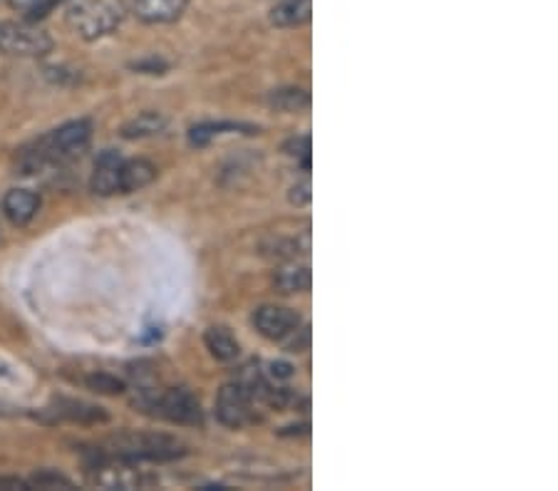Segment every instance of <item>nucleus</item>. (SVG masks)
I'll list each match as a JSON object with an SVG mask.
<instances>
[{
	"instance_id": "nucleus-3",
	"label": "nucleus",
	"mask_w": 558,
	"mask_h": 491,
	"mask_svg": "<svg viewBox=\"0 0 558 491\" xmlns=\"http://www.w3.org/2000/svg\"><path fill=\"white\" fill-rule=\"evenodd\" d=\"M65 15L80 38L97 40L120 28L124 8L120 0H67Z\"/></svg>"
},
{
	"instance_id": "nucleus-10",
	"label": "nucleus",
	"mask_w": 558,
	"mask_h": 491,
	"mask_svg": "<svg viewBox=\"0 0 558 491\" xmlns=\"http://www.w3.org/2000/svg\"><path fill=\"white\" fill-rule=\"evenodd\" d=\"M40 209V196L30 189H10L0 201V211L13 226H28Z\"/></svg>"
},
{
	"instance_id": "nucleus-23",
	"label": "nucleus",
	"mask_w": 558,
	"mask_h": 491,
	"mask_svg": "<svg viewBox=\"0 0 558 491\" xmlns=\"http://www.w3.org/2000/svg\"><path fill=\"white\" fill-rule=\"evenodd\" d=\"M310 182L308 179H303L301 184H296L291 189V194H288V199H291V204H296V206H306L310 204Z\"/></svg>"
},
{
	"instance_id": "nucleus-15",
	"label": "nucleus",
	"mask_w": 558,
	"mask_h": 491,
	"mask_svg": "<svg viewBox=\"0 0 558 491\" xmlns=\"http://www.w3.org/2000/svg\"><path fill=\"white\" fill-rule=\"evenodd\" d=\"M313 15V0H283L271 10V23L278 28H301Z\"/></svg>"
},
{
	"instance_id": "nucleus-6",
	"label": "nucleus",
	"mask_w": 558,
	"mask_h": 491,
	"mask_svg": "<svg viewBox=\"0 0 558 491\" xmlns=\"http://www.w3.org/2000/svg\"><path fill=\"white\" fill-rule=\"evenodd\" d=\"M53 40L38 25L28 20H3L0 23V53L20 55V58H40L50 53Z\"/></svg>"
},
{
	"instance_id": "nucleus-25",
	"label": "nucleus",
	"mask_w": 558,
	"mask_h": 491,
	"mask_svg": "<svg viewBox=\"0 0 558 491\" xmlns=\"http://www.w3.org/2000/svg\"><path fill=\"white\" fill-rule=\"evenodd\" d=\"M271 375L273 377H281V380H286V377L293 375V368L288 363H273L271 365Z\"/></svg>"
},
{
	"instance_id": "nucleus-11",
	"label": "nucleus",
	"mask_w": 558,
	"mask_h": 491,
	"mask_svg": "<svg viewBox=\"0 0 558 491\" xmlns=\"http://www.w3.org/2000/svg\"><path fill=\"white\" fill-rule=\"evenodd\" d=\"M186 5L189 0H134V13L144 23H172L184 13Z\"/></svg>"
},
{
	"instance_id": "nucleus-20",
	"label": "nucleus",
	"mask_w": 558,
	"mask_h": 491,
	"mask_svg": "<svg viewBox=\"0 0 558 491\" xmlns=\"http://www.w3.org/2000/svg\"><path fill=\"white\" fill-rule=\"evenodd\" d=\"M28 487L30 489L50 491V489H72V487H75V484H72L67 477H62V474H58V472H50V469H43V472H38V474H35V477L28 479Z\"/></svg>"
},
{
	"instance_id": "nucleus-17",
	"label": "nucleus",
	"mask_w": 558,
	"mask_h": 491,
	"mask_svg": "<svg viewBox=\"0 0 558 491\" xmlns=\"http://www.w3.org/2000/svg\"><path fill=\"white\" fill-rule=\"evenodd\" d=\"M229 132L253 134V132H258V129L251 127V124H241V122H204V124H196V127H191L189 142L194 144V147H206L211 139L221 137V134H229Z\"/></svg>"
},
{
	"instance_id": "nucleus-5",
	"label": "nucleus",
	"mask_w": 558,
	"mask_h": 491,
	"mask_svg": "<svg viewBox=\"0 0 558 491\" xmlns=\"http://www.w3.org/2000/svg\"><path fill=\"white\" fill-rule=\"evenodd\" d=\"M87 484L97 489H147L157 484V477L149 474L147 469H139V462L124 457H112V454H97L92 464L85 469Z\"/></svg>"
},
{
	"instance_id": "nucleus-16",
	"label": "nucleus",
	"mask_w": 558,
	"mask_h": 491,
	"mask_svg": "<svg viewBox=\"0 0 558 491\" xmlns=\"http://www.w3.org/2000/svg\"><path fill=\"white\" fill-rule=\"evenodd\" d=\"M310 281H313V276H310L308 263L296 261L281 266L276 271V276H273V286L281 293H306L310 291Z\"/></svg>"
},
{
	"instance_id": "nucleus-4",
	"label": "nucleus",
	"mask_w": 558,
	"mask_h": 491,
	"mask_svg": "<svg viewBox=\"0 0 558 491\" xmlns=\"http://www.w3.org/2000/svg\"><path fill=\"white\" fill-rule=\"evenodd\" d=\"M144 412L162 420L174 422V425H201L204 422V410L196 395H191L184 387H169V390H144L139 392L137 400Z\"/></svg>"
},
{
	"instance_id": "nucleus-26",
	"label": "nucleus",
	"mask_w": 558,
	"mask_h": 491,
	"mask_svg": "<svg viewBox=\"0 0 558 491\" xmlns=\"http://www.w3.org/2000/svg\"><path fill=\"white\" fill-rule=\"evenodd\" d=\"M5 377H10V368L8 365H0V380H5Z\"/></svg>"
},
{
	"instance_id": "nucleus-18",
	"label": "nucleus",
	"mask_w": 558,
	"mask_h": 491,
	"mask_svg": "<svg viewBox=\"0 0 558 491\" xmlns=\"http://www.w3.org/2000/svg\"><path fill=\"white\" fill-rule=\"evenodd\" d=\"M167 129V120H164L159 112H142L134 120H129L122 127V137L124 139H144V137H154V134H162Z\"/></svg>"
},
{
	"instance_id": "nucleus-2",
	"label": "nucleus",
	"mask_w": 558,
	"mask_h": 491,
	"mask_svg": "<svg viewBox=\"0 0 558 491\" xmlns=\"http://www.w3.org/2000/svg\"><path fill=\"white\" fill-rule=\"evenodd\" d=\"M186 452L179 439L169 434L154 432H120L107 439L105 449L100 454L132 459V462H169V459L182 457Z\"/></svg>"
},
{
	"instance_id": "nucleus-27",
	"label": "nucleus",
	"mask_w": 558,
	"mask_h": 491,
	"mask_svg": "<svg viewBox=\"0 0 558 491\" xmlns=\"http://www.w3.org/2000/svg\"><path fill=\"white\" fill-rule=\"evenodd\" d=\"M0 214H3V211H0ZM0 239H3V224H0Z\"/></svg>"
},
{
	"instance_id": "nucleus-9",
	"label": "nucleus",
	"mask_w": 558,
	"mask_h": 491,
	"mask_svg": "<svg viewBox=\"0 0 558 491\" xmlns=\"http://www.w3.org/2000/svg\"><path fill=\"white\" fill-rule=\"evenodd\" d=\"M122 164H124V157L122 154H117L115 149H107V152H102L100 157H97L95 172H92V179H90L92 191L100 196L120 194Z\"/></svg>"
},
{
	"instance_id": "nucleus-24",
	"label": "nucleus",
	"mask_w": 558,
	"mask_h": 491,
	"mask_svg": "<svg viewBox=\"0 0 558 491\" xmlns=\"http://www.w3.org/2000/svg\"><path fill=\"white\" fill-rule=\"evenodd\" d=\"M0 489L3 491H28V482L18 477H0Z\"/></svg>"
},
{
	"instance_id": "nucleus-12",
	"label": "nucleus",
	"mask_w": 558,
	"mask_h": 491,
	"mask_svg": "<svg viewBox=\"0 0 558 491\" xmlns=\"http://www.w3.org/2000/svg\"><path fill=\"white\" fill-rule=\"evenodd\" d=\"M45 412L55 415V420H70V422H80V425L107 422V412L102 410V407L87 405V402H80V400H58Z\"/></svg>"
},
{
	"instance_id": "nucleus-22",
	"label": "nucleus",
	"mask_w": 558,
	"mask_h": 491,
	"mask_svg": "<svg viewBox=\"0 0 558 491\" xmlns=\"http://www.w3.org/2000/svg\"><path fill=\"white\" fill-rule=\"evenodd\" d=\"M8 3L18 13L28 15V18H38V15H45V10L53 8L58 0H8Z\"/></svg>"
},
{
	"instance_id": "nucleus-14",
	"label": "nucleus",
	"mask_w": 558,
	"mask_h": 491,
	"mask_svg": "<svg viewBox=\"0 0 558 491\" xmlns=\"http://www.w3.org/2000/svg\"><path fill=\"white\" fill-rule=\"evenodd\" d=\"M157 179V167L147 159H124L122 177H120V194H132V191L144 189Z\"/></svg>"
},
{
	"instance_id": "nucleus-19",
	"label": "nucleus",
	"mask_w": 558,
	"mask_h": 491,
	"mask_svg": "<svg viewBox=\"0 0 558 491\" xmlns=\"http://www.w3.org/2000/svg\"><path fill=\"white\" fill-rule=\"evenodd\" d=\"M271 105L281 112H301L310 107V95L301 87H283V90L273 92Z\"/></svg>"
},
{
	"instance_id": "nucleus-21",
	"label": "nucleus",
	"mask_w": 558,
	"mask_h": 491,
	"mask_svg": "<svg viewBox=\"0 0 558 491\" xmlns=\"http://www.w3.org/2000/svg\"><path fill=\"white\" fill-rule=\"evenodd\" d=\"M87 387H92L95 392H105V395H120V392H124V382L112 375H105V372L87 377Z\"/></svg>"
},
{
	"instance_id": "nucleus-8",
	"label": "nucleus",
	"mask_w": 558,
	"mask_h": 491,
	"mask_svg": "<svg viewBox=\"0 0 558 491\" xmlns=\"http://www.w3.org/2000/svg\"><path fill=\"white\" fill-rule=\"evenodd\" d=\"M253 325L263 338L273 340V343H286L301 328L303 318L293 308L263 306L253 313Z\"/></svg>"
},
{
	"instance_id": "nucleus-1",
	"label": "nucleus",
	"mask_w": 558,
	"mask_h": 491,
	"mask_svg": "<svg viewBox=\"0 0 558 491\" xmlns=\"http://www.w3.org/2000/svg\"><path fill=\"white\" fill-rule=\"evenodd\" d=\"M92 139V124L87 120H72L45 134L30 149H23L18 159L20 174H35L45 167L72 162L80 157Z\"/></svg>"
},
{
	"instance_id": "nucleus-7",
	"label": "nucleus",
	"mask_w": 558,
	"mask_h": 491,
	"mask_svg": "<svg viewBox=\"0 0 558 491\" xmlns=\"http://www.w3.org/2000/svg\"><path fill=\"white\" fill-rule=\"evenodd\" d=\"M253 405H256V400L248 395L246 387H241L234 380L219 390V397H216V417H219L221 425L231 427V430H241V427L251 425L256 420Z\"/></svg>"
},
{
	"instance_id": "nucleus-13",
	"label": "nucleus",
	"mask_w": 558,
	"mask_h": 491,
	"mask_svg": "<svg viewBox=\"0 0 558 491\" xmlns=\"http://www.w3.org/2000/svg\"><path fill=\"white\" fill-rule=\"evenodd\" d=\"M204 345L211 353V358H216L219 363H231V360L239 358L241 345L236 340V335L231 333L224 325H211L204 333Z\"/></svg>"
}]
</instances>
